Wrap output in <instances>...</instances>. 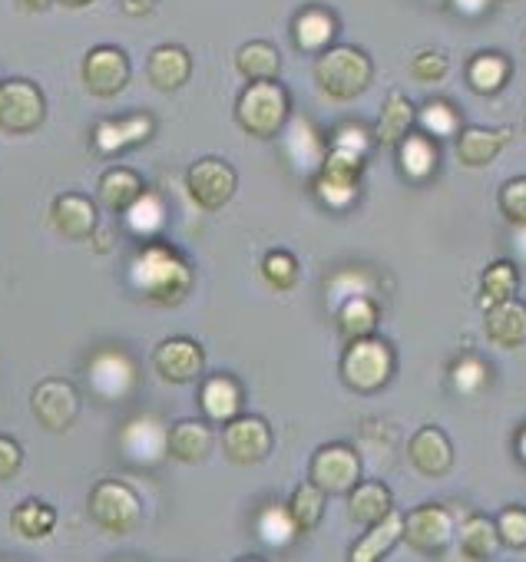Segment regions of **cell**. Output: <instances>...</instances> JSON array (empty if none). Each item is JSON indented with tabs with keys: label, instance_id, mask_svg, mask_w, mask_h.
I'll use <instances>...</instances> for the list:
<instances>
[{
	"label": "cell",
	"instance_id": "cell-44",
	"mask_svg": "<svg viewBox=\"0 0 526 562\" xmlns=\"http://www.w3.org/2000/svg\"><path fill=\"white\" fill-rule=\"evenodd\" d=\"M500 212L510 225H526V176L503 182L500 189Z\"/></svg>",
	"mask_w": 526,
	"mask_h": 562
},
{
	"label": "cell",
	"instance_id": "cell-38",
	"mask_svg": "<svg viewBox=\"0 0 526 562\" xmlns=\"http://www.w3.org/2000/svg\"><path fill=\"white\" fill-rule=\"evenodd\" d=\"M123 215H126V225H130L133 235L153 238V235H159L163 225H166V202H163L156 192H143Z\"/></svg>",
	"mask_w": 526,
	"mask_h": 562
},
{
	"label": "cell",
	"instance_id": "cell-5",
	"mask_svg": "<svg viewBox=\"0 0 526 562\" xmlns=\"http://www.w3.org/2000/svg\"><path fill=\"white\" fill-rule=\"evenodd\" d=\"M361 176H365V156L328 146L318 172L312 176V186L328 209H348L358 195Z\"/></svg>",
	"mask_w": 526,
	"mask_h": 562
},
{
	"label": "cell",
	"instance_id": "cell-34",
	"mask_svg": "<svg viewBox=\"0 0 526 562\" xmlns=\"http://www.w3.org/2000/svg\"><path fill=\"white\" fill-rule=\"evenodd\" d=\"M11 529L21 539H47L57 529V509L41 499H24L11 513Z\"/></svg>",
	"mask_w": 526,
	"mask_h": 562
},
{
	"label": "cell",
	"instance_id": "cell-24",
	"mask_svg": "<svg viewBox=\"0 0 526 562\" xmlns=\"http://www.w3.org/2000/svg\"><path fill=\"white\" fill-rule=\"evenodd\" d=\"M483 331L496 348H519L526 341V305L519 302H500L493 308H486L483 315Z\"/></svg>",
	"mask_w": 526,
	"mask_h": 562
},
{
	"label": "cell",
	"instance_id": "cell-21",
	"mask_svg": "<svg viewBox=\"0 0 526 562\" xmlns=\"http://www.w3.org/2000/svg\"><path fill=\"white\" fill-rule=\"evenodd\" d=\"M513 139V130H483V126H467L460 130L457 136V159L470 169H480V166H490L503 146H510Z\"/></svg>",
	"mask_w": 526,
	"mask_h": 562
},
{
	"label": "cell",
	"instance_id": "cell-29",
	"mask_svg": "<svg viewBox=\"0 0 526 562\" xmlns=\"http://www.w3.org/2000/svg\"><path fill=\"white\" fill-rule=\"evenodd\" d=\"M199 407L205 411L209 420L215 424H228L232 417L242 414V387L235 378H225V374H215L202 384L199 391Z\"/></svg>",
	"mask_w": 526,
	"mask_h": 562
},
{
	"label": "cell",
	"instance_id": "cell-52",
	"mask_svg": "<svg viewBox=\"0 0 526 562\" xmlns=\"http://www.w3.org/2000/svg\"><path fill=\"white\" fill-rule=\"evenodd\" d=\"M519 457H523V460H526V430H523V434H519Z\"/></svg>",
	"mask_w": 526,
	"mask_h": 562
},
{
	"label": "cell",
	"instance_id": "cell-39",
	"mask_svg": "<svg viewBox=\"0 0 526 562\" xmlns=\"http://www.w3.org/2000/svg\"><path fill=\"white\" fill-rule=\"evenodd\" d=\"M417 126L434 139H450L460 130V113L447 100H430L417 110Z\"/></svg>",
	"mask_w": 526,
	"mask_h": 562
},
{
	"label": "cell",
	"instance_id": "cell-18",
	"mask_svg": "<svg viewBox=\"0 0 526 562\" xmlns=\"http://www.w3.org/2000/svg\"><path fill=\"white\" fill-rule=\"evenodd\" d=\"M90 374V384L93 391L103 397V401H123L126 394H133L136 387V364L120 355V351H103L90 361L87 368Z\"/></svg>",
	"mask_w": 526,
	"mask_h": 562
},
{
	"label": "cell",
	"instance_id": "cell-26",
	"mask_svg": "<svg viewBox=\"0 0 526 562\" xmlns=\"http://www.w3.org/2000/svg\"><path fill=\"white\" fill-rule=\"evenodd\" d=\"M146 192V182H143V176L136 172V169H126V166H113V169H107L103 172V179H100V186H97V199H100V205L103 209H110V212H116V215H123L139 195Z\"/></svg>",
	"mask_w": 526,
	"mask_h": 562
},
{
	"label": "cell",
	"instance_id": "cell-36",
	"mask_svg": "<svg viewBox=\"0 0 526 562\" xmlns=\"http://www.w3.org/2000/svg\"><path fill=\"white\" fill-rule=\"evenodd\" d=\"M378 322H381V312H378V305H374L371 299H365V295H355V299H348V302L338 308V328H342V335H345L348 341L374 335V331H378Z\"/></svg>",
	"mask_w": 526,
	"mask_h": 562
},
{
	"label": "cell",
	"instance_id": "cell-22",
	"mask_svg": "<svg viewBox=\"0 0 526 562\" xmlns=\"http://www.w3.org/2000/svg\"><path fill=\"white\" fill-rule=\"evenodd\" d=\"M169 457L176 463H205L212 453V427L205 420H176L169 427Z\"/></svg>",
	"mask_w": 526,
	"mask_h": 562
},
{
	"label": "cell",
	"instance_id": "cell-13",
	"mask_svg": "<svg viewBox=\"0 0 526 562\" xmlns=\"http://www.w3.org/2000/svg\"><path fill=\"white\" fill-rule=\"evenodd\" d=\"M80 74H83V87L93 97L110 100V97L123 93L130 83V57L113 44H100V47L87 50Z\"/></svg>",
	"mask_w": 526,
	"mask_h": 562
},
{
	"label": "cell",
	"instance_id": "cell-27",
	"mask_svg": "<svg viewBox=\"0 0 526 562\" xmlns=\"http://www.w3.org/2000/svg\"><path fill=\"white\" fill-rule=\"evenodd\" d=\"M437 159H440V149H437V139L427 136V133H407L401 143H398V166L401 172L411 179V182H424L434 176L437 169Z\"/></svg>",
	"mask_w": 526,
	"mask_h": 562
},
{
	"label": "cell",
	"instance_id": "cell-17",
	"mask_svg": "<svg viewBox=\"0 0 526 562\" xmlns=\"http://www.w3.org/2000/svg\"><path fill=\"white\" fill-rule=\"evenodd\" d=\"M153 133H156V120L146 116V113L113 116V120L97 123V130H93V146H97L100 156H116V153H123V149H130V146L146 143Z\"/></svg>",
	"mask_w": 526,
	"mask_h": 562
},
{
	"label": "cell",
	"instance_id": "cell-8",
	"mask_svg": "<svg viewBox=\"0 0 526 562\" xmlns=\"http://www.w3.org/2000/svg\"><path fill=\"white\" fill-rule=\"evenodd\" d=\"M238 189V176L235 169L219 159V156H205V159H195L189 169H186V192L189 199L202 209V212H219L222 205L232 202Z\"/></svg>",
	"mask_w": 526,
	"mask_h": 562
},
{
	"label": "cell",
	"instance_id": "cell-2",
	"mask_svg": "<svg viewBox=\"0 0 526 562\" xmlns=\"http://www.w3.org/2000/svg\"><path fill=\"white\" fill-rule=\"evenodd\" d=\"M238 126L255 139H276L292 123V100L279 80H255L238 93Z\"/></svg>",
	"mask_w": 526,
	"mask_h": 562
},
{
	"label": "cell",
	"instance_id": "cell-40",
	"mask_svg": "<svg viewBox=\"0 0 526 562\" xmlns=\"http://www.w3.org/2000/svg\"><path fill=\"white\" fill-rule=\"evenodd\" d=\"M261 278H266L272 289L289 292L299 281V258L292 251H286V248L269 251L266 258H261Z\"/></svg>",
	"mask_w": 526,
	"mask_h": 562
},
{
	"label": "cell",
	"instance_id": "cell-19",
	"mask_svg": "<svg viewBox=\"0 0 526 562\" xmlns=\"http://www.w3.org/2000/svg\"><path fill=\"white\" fill-rule=\"evenodd\" d=\"M407 460L424 476H444L454 467V443L440 427H421L407 443Z\"/></svg>",
	"mask_w": 526,
	"mask_h": 562
},
{
	"label": "cell",
	"instance_id": "cell-51",
	"mask_svg": "<svg viewBox=\"0 0 526 562\" xmlns=\"http://www.w3.org/2000/svg\"><path fill=\"white\" fill-rule=\"evenodd\" d=\"M516 245H519V251H523V258H526V225H519V232H516Z\"/></svg>",
	"mask_w": 526,
	"mask_h": 562
},
{
	"label": "cell",
	"instance_id": "cell-20",
	"mask_svg": "<svg viewBox=\"0 0 526 562\" xmlns=\"http://www.w3.org/2000/svg\"><path fill=\"white\" fill-rule=\"evenodd\" d=\"M146 77L159 93H176L192 77V57L179 44H159L146 60Z\"/></svg>",
	"mask_w": 526,
	"mask_h": 562
},
{
	"label": "cell",
	"instance_id": "cell-31",
	"mask_svg": "<svg viewBox=\"0 0 526 562\" xmlns=\"http://www.w3.org/2000/svg\"><path fill=\"white\" fill-rule=\"evenodd\" d=\"M235 67H238V74L248 83H255V80H279V74H282V54L269 41H248V44L238 47Z\"/></svg>",
	"mask_w": 526,
	"mask_h": 562
},
{
	"label": "cell",
	"instance_id": "cell-23",
	"mask_svg": "<svg viewBox=\"0 0 526 562\" xmlns=\"http://www.w3.org/2000/svg\"><path fill=\"white\" fill-rule=\"evenodd\" d=\"M292 37H295V47L302 54H322L335 44L338 37V21L332 11L325 8H305L295 21H292Z\"/></svg>",
	"mask_w": 526,
	"mask_h": 562
},
{
	"label": "cell",
	"instance_id": "cell-11",
	"mask_svg": "<svg viewBox=\"0 0 526 562\" xmlns=\"http://www.w3.org/2000/svg\"><path fill=\"white\" fill-rule=\"evenodd\" d=\"M414 552L440 555L454 542V516L437 503H421L404 513V539Z\"/></svg>",
	"mask_w": 526,
	"mask_h": 562
},
{
	"label": "cell",
	"instance_id": "cell-14",
	"mask_svg": "<svg viewBox=\"0 0 526 562\" xmlns=\"http://www.w3.org/2000/svg\"><path fill=\"white\" fill-rule=\"evenodd\" d=\"M153 364H156V374L166 384H189V381H195L202 374L205 355L192 338H166L153 351Z\"/></svg>",
	"mask_w": 526,
	"mask_h": 562
},
{
	"label": "cell",
	"instance_id": "cell-1",
	"mask_svg": "<svg viewBox=\"0 0 526 562\" xmlns=\"http://www.w3.org/2000/svg\"><path fill=\"white\" fill-rule=\"evenodd\" d=\"M130 285L149 305L172 308L192 289V265L172 245L146 241L130 261Z\"/></svg>",
	"mask_w": 526,
	"mask_h": 562
},
{
	"label": "cell",
	"instance_id": "cell-28",
	"mask_svg": "<svg viewBox=\"0 0 526 562\" xmlns=\"http://www.w3.org/2000/svg\"><path fill=\"white\" fill-rule=\"evenodd\" d=\"M417 123V110L414 103L401 93V90H391L384 106H381V116H378V126H374V143L378 146H398Z\"/></svg>",
	"mask_w": 526,
	"mask_h": 562
},
{
	"label": "cell",
	"instance_id": "cell-10",
	"mask_svg": "<svg viewBox=\"0 0 526 562\" xmlns=\"http://www.w3.org/2000/svg\"><path fill=\"white\" fill-rule=\"evenodd\" d=\"M31 411L37 417V424L51 434H64L74 427V420L80 417V391L70 381L51 378L41 381L31 394Z\"/></svg>",
	"mask_w": 526,
	"mask_h": 562
},
{
	"label": "cell",
	"instance_id": "cell-49",
	"mask_svg": "<svg viewBox=\"0 0 526 562\" xmlns=\"http://www.w3.org/2000/svg\"><path fill=\"white\" fill-rule=\"evenodd\" d=\"M54 4V0H18V8H24L27 14H41Z\"/></svg>",
	"mask_w": 526,
	"mask_h": 562
},
{
	"label": "cell",
	"instance_id": "cell-9",
	"mask_svg": "<svg viewBox=\"0 0 526 562\" xmlns=\"http://www.w3.org/2000/svg\"><path fill=\"white\" fill-rule=\"evenodd\" d=\"M222 450L235 467H255L272 453V427L266 417L238 414L222 427Z\"/></svg>",
	"mask_w": 526,
	"mask_h": 562
},
{
	"label": "cell",
	"instance_id": "cell-48",
	"mask_svg": "<svg viewBox=\"0 0 526 562\" xmlns=\"http://www.w3.org/2000/svg\"><path fill=\"white\" fill-rule=\"evenodd\" d=\"M450 4H454V11L463 14V18H480V14H486L490 0H450Z\"/></svg>",
	"mask_w": 526,
	"mask_h": 562
},
{
	"label": "cell",
	"instance_id": "cell-35",
	"mask_svg": "<svg viewBox=\"0 0 526 562\" xmlns=\"http://www.w3.org/2000/svg\"><path fill=\"white\" fill-rule=\"evenodd\" d=\"M500 532H496V522L486 519V516H470L460 529V555L463 559H493L496 549H500Z\"/></svg>",
	"mask_w": 526,
	"mask_h": 562
},
{
	"label": "cell",
	"instance_id": "cell-16",
	"mask_svg": "<svg viewBox=\"0 0 526 562\" xmlns=\"http://www.w3.org/2000/svg\"><path fill=\"white\" fill-rule=\"evenodd\" d=\"M166 440H169V430L156 417H136L120 434V447L126 460H133L136 467H156L163 457H169Z\"/></svg>",
	"mask_w": 526,
	"mask_h": 562
},
{
	"label": "cell",
	"instance_id": "cell-30",
	"mask_svg": "<svg viewBox=\"0 0 526 562\" xmlns=\"http://www.w3.org/2000/svg\"><path fill=\"white\" fill-rule=\"evenodd\" d=\"M394 509V496L381 480H361L351 493H348V516L361 526H371L378 519H384Z\"/></svg>",
	"mask_w": 526,
	"mask_h": 562
},
{
	"label": "cell",
	"instance_id": "cell-15",
	"mask_svg": "<svg viewBox=\"0 0 526 562\" xmlns=\"http://www.w3.org/2000/svg\"><path fill=\"white\" fill-rule=\"evenodd\" d=\"M51 225L70 238V241H83V238H93L100 232V212H97V202L80 195V192H64L54 199L51 205Z\"/></svg>",
	"mask_w": 526,
	"mask_h": 562
},
{
	"label": "cell",
	"instance_id": "cell-37",
	"mask_svg": "<svg viewBox=\"0 0 526 562\" xmlns=\"http://www.w3.org/2000/svg\"><path fill=\"white\" fill-rule=\"evenodd\" d=\"M325 499L328 493L318 486V483H302L295 493H292V503H289V513L299 526V532H315L325 519Z\"/></svg>",
	"mask_w": 526,
	"mask_h": 562
},
{
	"label": "cell",
	"instance_id": "cell-33",
	"mask_svg": "<svg viewBox=\"0 0 526 562\" xmlns=\"http://www.w3.org/2000/svg\"><path fill=\"white\" fill-rule=\"evenodd\" d=\"M516 289H519V271H516L513 261L503 258V261L486 265L483 274H480V305H483V312L500 305V302H510L516 295Z\"/></svg>",
	"mask_w": 526,
	"mask_h": 562
},
{
	"label": "cell",
	"instance_id": "cell-32",
	"mask_svg": "<svg viewBox=\"0 0 526 562\" xmlns=\"http://www.w3.org/2000/svg\"><path fill=\"white\" fill-rule=\"evenodd\" d=\"M510 74H513L510 60H506L503 54H496V50L473 54L470 64H467V83H470L477 93H483V97L500 93V90L506 87Z\"/></svg>",
	"mask_w": 526,
	"mask_h": 562
},
{
	"label": "cell",
	"instance_id": "cell-42",
	"mask_svg": "<svg viewBox=\"0 0 526 562\" xmlns=\"http://www.w3.org/2000/svg\"><path fill=\"white\" fill-rule=\"evenodd\" d=\"M450 381H454V387L460 391V394H477V391H483L486 387V381H490V368L480 361V358H460L454 368H450Z\"/></svg>",
	"mask_w": 526,
	"mask_h": 562
},
{
	"label": "cell",
	"instance_id": "cell-50",
	"mask_svg": "<svg viewBox=\"0 0 526 562\" xmlns=\"http://www.w3.org/2000/svg\"><path fill=\"white\" fill-rule=\"evenodd\" d=\"M57 4H64V8H70V11H80V8H90L93 0H57Z\"/></svg>",
	"mask_w": 526,
	"mask_h": 562
},
{
	"label": "cell",
	"instance_id": "cell-12",
	"mask_svg": "<svg viewBox=\"0 0 526 562\" xmlns=\"http://www.w3.org/2000/svg\"><path fill=\"white\" fill-rule=\"evenodd\" d=\"M312 483H318L328 496H348L361 483V457L348 443L318 447L312 457Z\"/></svg>",
	"mask_w": 526,
	"mask_h": 562
},
{
	"label": "cell",
	"instance_id": "cell-25",
	"mask_svg": "<svg viewBox=\"0 0 526 562\" xmlns=\"http://www.w3.org/2000/svg\"><path fill=\"white\" fill-rule=\"evenodd\" d=\"M401 539H404V516L391 509L384 519H378V522L368 526V532L355 542V549L348 552V559H351V562H378V559H384Z\"/></svg>",
	"mask_w": 526,
	"mask_h": 562
},
{
	"label": "cell",
	"instance_id": "cell-43",
	"mask_svg": "<svg viewBox=\"0 0 526 562\" xmlns=\"http://www.w3.org/2000/svg\"><path fill=\"white\" fill-rule=\"evenodd\" d=\"M500 542L510 549H526V506H506L496 519Z\"/></svg>",
	"mask_w": 526,
	"mask_h": 562
},
{
	"label": "cell",
	"instance_id": "cell-45",
	"mask_svg": "<svg viewBox=\"0 0 526 562\" xmlns=\"http://www.w3.org/2000/svg\"><path fill=\"white\" fill-rule=\"evenodd\" d=\"M450 74V60H447V54H440V50H421V54H414V60H411V77L417 80V83H440L444 77Z\"/></svg>",
	"mask_w": 526,
	"mask_h": 562
},
{
	"label": "cell",
	"instance_id": "cell-47",
	"mask_svg": "<svg viewBox=\"0 0 526 562\" xmlns=\"http://www.w3.org/2000/svg\"><path fill=\"white\" fill-rule=\"evenodd\" d=\"M24 467V450L14 437H4L0 434V483L4 480H14Z\"/></svg>",
	"mask_w": 526,
	"mask_h": 562
},
{
	"label": "cell",
	"instance_id": "cell-4",
	"mask_svg": "<svg viewBox=\"0 0 526 562\" xmlns=\"http://www.w3.org/2000/svg\"><path fill=\"white\" fill-rule=\"evenodd\" d=\"M394 374V351L388 341H381L378 335L368 338H355L345 348L342 358V381L358 391V394H374L381 391Z\"/></svg>",
	"mask_w": 526,
	"mask_h": 562
},
{
	"label": "cell",
	"instance_id": "cell-46",
	"mask_svg": "<svg viewBox=\"0 0 526 562\" xmlns=\"http://www.w3.org/2000/svg\"><path fill=\"white\" fill-rule=\"evenodd\" d=\"M332 146H335V149L358 153V156H365V159H368V149H371V133H368L365 126H358V123H345V126H338V130H335V136H332Z\"/></svg>",
	"mask_w": 526,
	"mask_h": 562
},
{
	"label": "cell",
	"instance_id": "cell-6",
	"mask_svg": "<svg viewBox=\"0 0 526 562\" xmlns=\"http://www.w3.org/2000/svg\"><path fill=\"white\" fill-rule=\"evenodd\" d=\"M87 509L93 516V522L113 536H126L139 526L143 519V503L136 496L133 486H126L123 480H103L90 490Z\"/></svg>",
	"mask_w": 526,
	"mask_h": 562
},
{
	"label": "cell",
	"instance_id": "cell-41",
	"mask_svg": "<svg viewBox=\"0 0 526 562\" xmlns=\"http://www.w3.org/2000/svg\"><path fill=\"white\" fill-rule=\"evenodd\" d=\"M258 532H261V539L272 542V546H289L292 536L299 532V526H295L289 506L286 509L282 506H269L266 513H261V519H258Z\"/></svg>",
	"mask_w": 526,
	"mask_h": 562
},
{
	"label": "cell",
	"instance_id": "cell-3",
	"mask_svg": "<svg viewBox=\"0 0 526 562\" xmlns=\"http://www.w3.org/2000/svg\"><path fill=\"white\" fill-rule=\"evenodd\" d=\"M374 80V64L361 47L351 44H332L315 60V83L325 97L348 103L361 97Z\"/></svg>",
	"mask_w": 526,
	"mask_h": 562
},
{
	"label": "cell",
	"instance_id": "cell-7",
	"mask_svg": "<svg viewBox=\"0 0 526 562\" xmlns=\"http://www.w3.org/2000/svg\"><path fill=\"white\" fill-rule=\"evenodd\" d=\"M44 120H47V100L34 80L24 77L0 80V130L24 136L41 130Z\"/></svg>",
	"mask_w": 526,
	"mask_h": 562
}]
</instances>
